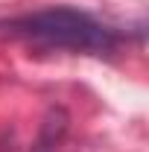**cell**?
<instances>
[{
	"mask_svg": "<svg viewBox=\"0 0 149 152\" xmlns=\"http://www.w3.org/2000/svg\"><path fill=\"white\" fill-rule=\"evenodd\" d=\"M0 29L41 47L88 53V56H105L117 47V32L111 26L99 23L93 15L73 6H47L20 18L0 20Z\"/></svg>",
	"mask_w": 149,
	"mask_h": 152,
	"instance_id": "1",
	"label": "cell"
},
{
	"mask_svg": "<svg viewBox=\"0 0 149 152\" xmlns=\"http://www.w3.org/2000/svg\"><path fill=\"white\" fill-rule=\"evenodd\" d=\"M64 132H67V114L61 108H53L41 123V132H38V140L32 146V152H58Z\"/></svg>",
	"mask_w": 149,
	"mask_h": 152,
	"instance_id": "2",
	"label": "cell"
}]
</instances>
